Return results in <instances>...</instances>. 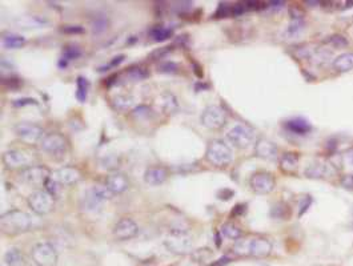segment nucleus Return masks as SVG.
Listing matches in <instances>:
<instances>
[{
  "label": "nucleus",
  "instance_id": "f257e3e1",
  "mask_svg": "<svg viewBox=\"0 0 353 266\" xmlns=\"http://www.w3.org/2000/svg\"><path fill=\"white\" fill-rule=\"evenodd\" d=\"M234 251L239 256L265 258L272 251V244L267 238L254 237V238H240L235 242Z\"/></svg>",
  "mask_w": 353,
  "mask_h": 266
},
{
  "label": "nucleus",
  "instance_id": "4468645a",
  "mask_svg": "<svg viewBox=\"0 0 353 266\" xmlns=\"http://www.w3.org/2000/svg\"><path fill=\"white\" fill-rule=\"evenodd\" d=\"M139 233V226L132 219H121L115 225L114 235L120 241H127L136 237Z\"/></svg>",
  "mask_w": 353,
  "mask_h": 266
},
{
  "label": "nucleus",
  "instance_id": "a211bd4d",
  "mask_svg": "<svg viewBox=\"0 0 353 266\" xmlns=\"http://www.w3.org/2000/svg\"><path fill=\"white\" fill-rule=\"evenodd\" d=\"M256 156L264 160H275L277 157V146L268 139H259L254 144Z\"/></svg>",
  "mask_w": 353,
  "mask_h": 266
},
{
  "label": "nucleus",
  "instance_id": "72a5a7b5",
  "mask_svg": "<svg viewBox=\"0 0 353 266\" xmlns=\"http://www.w3.org/2000/svg\"><path fill=\"white\" fill-rule=\"evenodd\" d=\"M148 76V73L139 67H132L127 71V78H130L131 81H141Z\"/></svg>",
  "mask_w": 353,
  "mask_h": 266
},
{
  "label": "nucleus",
  "instance_id": "a878e982",
  "mask_svg": "<svg viewBox=\"0 0 353 266\" xmlns=\"http://www.w3.org/2000/svg\"><path fill=\"white\" fill-rule=\"evenodd\" d=\"M160 104L166 113H173V112H176L177 107H179L176 97H175L172 94H161Z\"/></svg>",
  "mask_w": 353,
  "mask_h": 266
},
{
  "label": "nucleus",
  "instance_id": "8fccbe9b",
  "mask_svg": "<svg viewBox=\"0 0 353 266\" xmlns=\"http://www.w3.org/2000/svg\"><path fill=\"white\" fill-rule=\"evenodd\" d=\"M311 201L312 200L308 197V199H305V201L303 203L302 205V210H300V216H303V214L305 213L306 210H308V208H309V205H311Z\"/></svg>",
  "mask_w": 353,
  "mask_h": 266
},
{
  "label": "nucleus",
  "instance_id": "aec40b11",
  "mask_svg": "<svg viewBox=\"0 0 353 266\" xmlns=\"http://www.w3.org/2000/svg\"><path fill=\"white\" fill-rule=\"evenodd\" d=\"M332 68L338 73H345L353 69V52L341 53L333 60Z\"/></svg>",
  "mask_w": 353,
  "mask_h": 266
},
{
  "label": "nucleus",
  "instance_id": "bb28decb",
  "mask_svg": "<svg viewBox=\"0 0 353 266\" xmlns=\"http://www.w3.org/2000/svg\"><path fill=\"white\" fill-rule=\"evenodd\" d=\"M88 88H89V83L87 81V78H83V76H79L78 80H76V99L80 101V103H84L87 100V96H88Z\"/></svg>",
  "mask_w": 353,
  "mask_h": 266
},
{
  "label": "nucleus",
  "instance_id": "58836bf2",
  "mask_svg": "<svg viewBox=\"0 0 353 266\" xmlns=\"http://www.w3.org/2000/svg\"><path fill=\"white\" fill-rule=\"evenodd\" d=\"M150 115H151V110H150V107H146V105H139L134 110V116L136 119H148Z\"/></svg>",
  "mask_w": 353,
  "mask_h": 266
},
{
  "label": "nucleus",
  "instance_id": "7ed1b4c3",
  "mask_svg": "<svg viewBox=\"0 0 353 266\" xmlns=\"http://www.w3.org/2000/svg\"><path fill=\"white\" fill-rule=\"evenodd\" d=\"M205 157L215 167L224 168L228 167L234 161V152L231 149V146L225 144L223 140L215 139L209 142Z\"/></svg>",
  "mask_w": 353,
  "mask_h": 266
},
{
  "label": "nucleus",
  "instance_id": "a19ab883",
  "mask_svg": "<svg viewBox=\"0 0 353 266\" xmlns=\"http://www.w3.org/2000/svg\"><path fill=\"white\" fill-rule=\"evenodd\" d=\"M289 14H291L292 20H303V17H304V11L299 5H291Z\"/></svg>",
  "mask_w": 353,
  "mask_h": 266
},
{
  "label": "nucleus",
  "instance_id": "dca6fc26",
  "mask_svg": "<svg viewBox=\"0 0 353 266\" xmlns=\"http://www.w3.org/2000/svg\"><path fill=\"white\" fill-rule=\"evenodd\" d=\"M3 162L5 164V167L10 169H20V168L28 167L30 158L27 157L24 152L12 149V151L5 152L3 155Z\"/></svg>",
  "mask_w": 353,
  "mask_h": 266
},
{
  "label": "nucleus",
  "instance_id": "ea45409f",
  "mask_svg": "<svg viewBox=\"0 0 353 266\" xmlns=\"http://www.w3.org/2000/svg\"><path fill=\"white\" fill-rule=\"evenodd\" d=\"M215 16L216 17H229V16H232V5L225 4V3L220 4Z\"/></svg>",
  "mask_w": 353,
  "mask_h": 266
},
{
  "label": "nucleus",
  "instance_id": "3c124183",
  "mask_svg": "<svg viewBox=\"0 0 353 266\" xmlns=\"http://www.w3.org/2000/svg\"><path fill=\"white\" fill-rule=\"evenodd\" d=\"M345 160L348 161V164L353 165V148H351L349 151L345 152Z\"/></svg>",
  "mask_w": 353,
  "mask_h": 266
},
{
  "label": "nucleus",
  "instance_id": "f704fd0d",
  "mask_svg": "<svg viewBox=\"0 0 353 266\" xmlns=\"http://www.w3.org/2000/svg\"><path fill=\"white\" fill-rule=\"evenodd\" d=\"M3 85L11 92H15V91L21 88L23 80L19 78H15V76H8V78H3Z\"/></svg>",
  "mask_w": 353,
  "mask_h": 266
},
{
  "label": "nucleus",
  "instance_id": "6e6552de",
  "mask_svg": "<svg viewBox=\"0 0 353 266\" xmlns=\"http://www.w3.org/2000/svg\"><path fill=\"white\" fill-rule=\"evenodd\" d=\"M114 194L109 192V189L105 185H95L91 189H88V192L85 193L84 197V206L85 209H88L91 212L98 210L100 206L103 205L107 200H109Z\"/></svg>",
  "mask_w": 353,
  "mask_h": 266
},
{
  "label": "nucleus",
  "instance_id": "7c9ffc66",
  "mask_svg": "<svg viewBox=\"0 0 353 266\" xmlns=\"http://www.w3.org/2000/svg\"><path fill=\"white\" fill-rule=\"evenodd\" d=\"M328 173H329V168H328L325 164H315V165H311V167L305 171L306 177L311 178L325 177Z\"/></svg>",
  "mask_w": 353,
  "mask_h": 266
},
{
  "label": "nucleus",
  "instance_id": "ddd939ff",
  "mask_svg": "<svg viewBox=\"0 0 353 266\" xmlns=\"http://www.w3.org/2000/svg\"><path fill=\"white\" fill-rule=\"evenodd\" d=\"M16 136L28 144H35L42 139L43 128L34 123H20L15 126Z\"/></svg>",
  "mask_w": 353,
  "mask_h": 266
},
{
  "label": "nucleus",
  "instance_id": "49530a36",
  "mask_svg": "<svg viewBox=\"0 0 353 266\" xmlns=\"http://www.w3.org/2000/svg\"><path fill=\"white\" fill-rule=\"evenodd\" d=\"M247 210V205H243V203H237L236 206L234 208V210L231 212V216L232 217H236V216H241V214H244V212Z\"/></svg>",
  "mask_w": 353,
  "mask_h": 266
},
{
  "label": "nucleus",
  "instance_id": "1a4fd4ad",
  "mask_svg": "<svg viewBox=\"0 0 353 266\" xmlns=\"http://www.w3.org/2000/svg\"><path fill=\"white\" fill-rule=\"evenodd\" d=\"M200 121L208 129H220L227 123V115L218 105H209L202 110Z\"/></svg>",
  "mask_w": 353,
  "mask_h": 266
},
{
  "label": "nucleus",
  "instance_id": "79ce46f5",
  "mask_svg": "<svg viewBox=\"0 0 353 266\" xmlns=\"http://www.w3.org/2000/svg\"><path fill=\"white\" fill-rule=\"evenodd\" d=\"M37 101L35 99H30V97H23V99L15 100L14 101V107L16 108H21V107H26V105H36Z\"/></svg>",
  "mask_w": 353,
  "mask_h": 266
},
{
  "label": "nucleus",
  "instance_id": "f3484780",
  "mask_svg": "<svg viewBox=\"0 0 353 266\" xmlns=\"http://www.w3.org/2000/svg\"><path fill=\"white\" fill-rule=\"evenodd\" d=\"M52 177L60 185H72L76 184L82 177V174L75 167H63L53 172Z\"/></svg>",
  "mask_w": 353,
  "mask_h": 266
},
{
  "label": "nucleus",
  "instance_id": "c756f323",
  "mask_svg": "<svg viewBox=\"0 0 353 266\" xmlns=\"http://www.w3.org/2000/svg\"><path fill=\"white\" fill-rule=\"evenodd\" d=\"M270 216L273 219H286L291 216V209L286 203H277L273 205V208L270 209Z\"/></svg>",
  "mask_w": 353,
  "mask_h": 266
},
{
  "label": "nucleus",
  "instance_id": "c03bdc74",
  "mask_svg": "<svg viewBox=\"0 0 353 266\" xmlns=\"http://www.w3.org/2000/svg\"><path fill=\"white\" fill-rule=\"evenodd\" d=\"M235 194L234 190H231V189H221V190H219L218 193V199L219 200H224V201H228L232 196Z\"/></svg>",
  "mask_w": 353,
  "mask_h": 266
},
{
  "label": "nucleus",
  "instance_id": "6ab92c4d",
  "mask_svg": "<svg viewBox=\"0 0 353 266\" xmlns=\"http://www.w3.org/2000/svg\"><path fill=\"white\" fill-rule=\"evenodd\" d=\"M167 178H168V171H167V168L160 167V165L150 167L144 173V181L151 187L161 185L163 183H166Z\"/></svg>",
  "mask_w": 353,
  "mask_h": 266
},
{
  "label": "nucleus",
  "instance_id": "de8ad7c7",
  "mask_svg": "<svg viewBox=\"0 0 353 266\" xmlns=\"http://www.w3.org/2000/svg\"><path fill=\"white\" fill-rule=\"evenodd\" d=\"M124 58H125L124 55H119V56H116V58H114V60L111 62V64H109L108 67L105 68V71H107V69H108L109 67H118V65H119L120 63H123V60H124Z\"/></svg>",
  "mask_w": 353,
  "mask_h": 266
},
{
  "label": "nucleus",
  "instance_id": "09e8293b",
  "mask_svg": "<svg viewBox=\"0 0 353 266\" xmlns=\"http://www.w3.org/2000/svg\"><path fill=\"white\" fill-rule=\"evenodd\" d=\"M229 261H231V260H229L228 257H223V258H220V260H218L216 262H212L209 266H224L227 265Z\"/></svg>",
  "mask_w": 353,
  "mask_h": 266
},
{
  "label": "nucleus",
  "instance_id": "0eeeda50",
  "mask_svg": "<svg viewBox=\"0 0 353 266\" xmlns=\"http://www.w3.org/2000/svg\"><path fill=\"white\" fill-rule=\"evenodd\" d=\"M32 260L37 266H55L57 262V251L50 242H39L32 249Z\"/></svg>",
  "mask_w": 353,
  "mask_h": 266
},
{
  "label": "nucleus",
  "instance_id": "5701e85b",
  "mask_svg": "<svg viewBox=\"0 0 353 266\" xmlns=\"http://www.w3.org/2000/svg\"><path fill=\"white\" fill-rule=\"evenodd\" d=\"M26 39L16 33H4L1 37V46L5 49H17V48L24 47Z\"/></svg>",
  "mask_w": 353,
  "mask_h": 266
},
{
  "label": "nucleus",
  "instance_id": "393cba45",
  "mask_svg": "<svg viewBox=\"0 0 353 266\" xmlns=\"http://www.w3.org/2000/svg\"><path fill=\"white\" fill-rule=\"evenodd\" d=\"M172 35H173L172 28H167V27H155L150 31V37L153 42H164Z\"/></svg>",
  "mask_w": 353,
  "mask_h": 266
},
{
  "label": "nucleus",
  "instance_id": "20e7f679",
  "mask_svg": "<svg viewBox=\"0 0 353 266\" xmlns=\"http://www.w3.org/2000/svg\"><path fill=\"white\" fill-rule=\"evenodd\" d=\"M168 250L175 254H188L192 251V238L187 229H173L164 241Z\"/></svg>",
  "mask_w": 353,
  "mask_h": 266
},
{
  "label": "nucleus",
  "instance_id": "2f4dec72",
  "mask_svg": "<svg viewBox=\"0 0 353 266\" xmlns=\"http://www.w3.org/2000/svg\"><path fill=\"white\" fill-rule=\"evenodd\" d=\"M82 55H83L82 49H80L78 46L71 44V46H66V47H64V49H63L62 52V58L60 59L68 63V62H71V60H76V59H79Z\"/></svg>",
  "mask_w": 353,
  "mask_h": 266
},
{
  "label": "nucleus",
  "instance_id": "4be33fe9",
  "mask_svg": "<svg viewBox=\"0 0 353 266\" xmlns=\"http://www.w3.org/2000/svg\"><path fill=\"white\" fill-rule=\"evenodd\" d=\"M299 167V156L296 153H284L280 157V169L284 173H295Z\"/></svg>",
  "mask_w": 353,
  "mask_h": 266
},
{
  "label": "nucleus",
  "instance_id": "473e14b6",
  "mask_svg": "<svg viewBox=\"0 0 353 266\" xmlns=\"http://www.w3.org/2000/svg\"><path fill=\"white\" fill-rule=\"evenodd\" d=\"M109 27V21L105 16L100 15L96 16L92 21V32L95 35H101L104 32L108 30Z\"/></svg>",
  "mask_w": 353,
  "mask_h": 266
},
{
  "label": "nucleus",
  "instance_id": "b1692460",
  "mask_svg": "<svg viewBox=\"0 0 353 266\" xmlns=\"http://www.w3.org/2000/svg\"><path fill=\"white\" fill-rule=\"evenodd\" d=\"M4 262L8 266H26L24 257L17 248H11L4 254Z\"/></svg>",
  "mask_w": 353,
  "mask_h": 266
},
{
  "label": "nucleus",
  "instance_id": "e433bc0d",
  "mask_svg": "<svg viewBox=\"0 0 353 266\" xmlns=\"http://www.w3.org/2000/svg\"><path fill=\"white\" fill-rule=\"evenodd\" d=\"M179 69V65L173 62H164V63L159 64L157 67V72L160 73H176Z\"/></svg>",
  "mask_w": 353,
  "mask_h": 266
},
{
  "label": "nucleus",
  "instance_id": "c85d7f7f",
  "mask_svg": "<svg viewBox=\"0 0 353 266\" xmlns=\"http://www.w3.org/2000/svg\"><path fill=\"white\" fill-rule=\"evenodd\" d=\"M220 232H221V235H223L224 237H227L229 240L237 241L240 240V237H241V230H240L236 225L232 224V222H225V224H223Z\"/></svg>",
  "mask_w": 353,
  "mask_h": 266
},
{
  "label": "nucleus",
  "instance_id": "39448f33",
  "mask_svg": "<svg viewBox=\"0 0 353 266\" xmlns=\"http://www.w3.org/2000/svg\"><path fill=\"white\" fill-rule=\"evenodd\" d=\"M28 205L32 209V212H35L39 216L47 214L51 212L53 206H55V197L51 193H48L47 190H35L30 194L28 197Z\"/></svg>",
  "mask_w": 353,
  "mask_h": 266
},
{
  "label": "nucleus",
  "instance_id": "9d476101",
  "mask_svg": "<svg viewBox=\"0 0 353 266\" xmlns=\"http://www.w3.org/2000/svg\"><path fill=\"white\" fill-rule=\"evenodd\" d=\"M40 146L50 156H63L67 151V140L59 133H50L43 137Z\"/></svg>",
  "mask_w": 353,
  "mask_h": 266
},
{
  "label": "nucleus",
  "instance_id": "cd10ccee",
  "mask_svg": "<svg viewBox=\"0 0 353 266\" xmlns=\"http://www.w3.org/2000/svg\"><path fill=\"white\" fill-rule=\"evenodd\" d=\"M134 104V99L130 94H118L114 97V107L120 112L128 110Z\"/></svg>",
  "mask_w": 353,
  "mask_h": 266
},
{
  "label": "nucleus",
  "instance_id": "f8f14e48",
  "mask_svg": "<svg viewBox=\"0 0 353 266\" xmlns=\"http://www.w3.org/2000/svg\"><path fill=\"white\" fill-rule=\"evenodd\" d=\"M276 187L275 177L268 172H257L251 177V188L254 193L268 194Z\"/></svg>",
  "mask_w": 353,
  "mask_h": 266
},
{
  "label": "nucleus",
  "instance_id": "423d86ee",
  "mask_svg": "<svg viewBox=\"0 0 353 266\" xmlns=\"http://www.w3.org/2000/svg\"><path fill=\"white\" fill-rule=\"evenodd\" d=\"M227 140L236 148L245 149L253 144L254 131L245 124H239L227 133Z\"/></svg>",
  "mask_w": 353,
  "mask_h": 266
},
{
  "label": "nucleus",
  "instance_id": "9b49d317",
  "mask_svg": "<svg viewBox=\"0 0 353 266\" xmlns=\"http://www.w3.org/2000/svg\"><path fill=\"white\" fill-rule=\"evenodd\" d=\"M50 177H51L50 169L42 165L28 167L21 172V180L31 187H44Z\"/></svg>",
  "mask_w": 353,
  "mask_h": 266
},
{
  "label": "nucleus",
  "instance_id": "412c9836",
  "mask_svg": "<svg viewBox=\"0 0 353 266\" xmlns=\"http://www.w3.org/2000/svg\"><path fill=\"white\" fill-rule=\"evenodd\" d=\"M286 129L292 133H295V135H306V133H309L312 129L311 124L308 123L306 120L302 119V117H296V119H292V120H288L284 124Z\"/></svg>",
  "mask_w": 353,
  "mask_h": 266
},
{
  "label": "nucleus",
  "instance_id": "37998d69",
  "mask_svg": "<svg viewBox=\"0 0 353 266\" xmlns=\"http://www.w3.org/2000/svg\"><path fill=\"white\" fill-rule=\"evenodd\" d=\"M62 31L64 32V33H68V35H75V33H84V30L83 27H80V26H64L62 28Z\"/></svg>",
  "mask_w": 353,
  "mask_h": 266
},
{
  "label": "nucleus",
  "instance_id": "a18cd8bd",
  "mask_svg": "<svg viewBox=\"0 0 353 266\" xmlns=\"http://www.w3.org/2000/svg\"><path fill=\"white\" fill-rule=\"evenodd\" d=\"M341 185L348 190H353V174H347L341 178Z\"/></svg>",
  "mask_w": 353,
  "mask_h": 266
},
{
  "label": "nucleus",
  "instance_id": "c9c22d12",
  "mask_svg": "<svg viewBox=\"0 0 353 266\" xmlns=\"http://www.w3.org/2000/svg\"><path fill=\"white\" fill-rule=\"evenodd\" d=\"M303 30H304V21L292 20L291 24H289L288 28H286V33H288L289 36H295V35H297V33H300Z\"/></svg>",
  "mask_w": 353,
  "mask_h": 266
},
{
  "label": "nucleus",
  "instance_id": "2eb2a0df",
  "mask_svg": "<svg viewBox=\"0 0 353 266\" xmlns=\"http://www.w3.org/2000/svg\"><path fill=\"white\" fill-rule=\"evenodd\" d=\"M105 187L109 189V192L112 194H121L128 189L130 181L123 173L114 172L111 173L105 180Z\"/></svg>",
  "mask_w": 353,
  "mask_h": 266
},
{
  "label": "nucleus",
  "instance_id": "4c0bfd02",
  "mask_svg": "<svg viewBox=\"0 0 353 266\" xmlns=\"http://www.w3.org/2000/svg\"><path fill=\"white\" fill-rule=\"evenodd\" d=\"M329 44H332L335 48H343L345 47L348 42H347V39L341 35H333V36H329V39L327 40Z\"/></svg>",
  "mask_w": 353,
  "mask_h": 266
},
{
  "label": "nucleus",
  "instance_id": "f03ea898",
  "mask_svg": "<svg viewBox=\"0 0 353 266\" xmlns=\"http://www.w3.org/2000/svg\"><path fill=\"white\" fill-rule=\"evenodd\" d=\"M31 216L23 210H10L1 216V232L7 235H19L31 229Z\"/></svg>",
  "mask_w": 353,
  "mask_h": 266
}]
</instances>
